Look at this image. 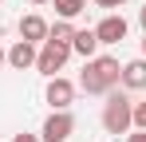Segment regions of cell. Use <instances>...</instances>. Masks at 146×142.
<instances>
[{"label": "cell", "instance_id": "277c9868", "mask_svg": "<svg viewBox=\"0 0 146 142\" xmlns=\"http://www.w3.org/2000/svg\"><path fill=\"white\" fill-rule=\"evenodd\" d=\"M44 99H48L51 111H67V107L75 103V83H71V79H63V75H51Z\"/></svg>", "mask_w": 146, "mask_h": 142}, {"label": "cell", "instance_id": "e0dca14e", "mask_svg": "<svg viewBox=\"0 0 146 142\" xmlns=\"http://www.w3.org/2000/svg\"><path fill=\"white\" fill-rule=\"evenodd\" d=\"M138 24H142V28H146V4H142V12H138Z\"/></svg>", "mask_w": 146, "mask_h": 142}, {"label": "cell", "instance_id": "8992f818", "mask_svg": "<svg viewBox=\"0 0 146 142\" xmlns=\"http://www.w3.org/2000/svg\"><path fill=\"white\" fill-rule=\"evenodd\" d=\"M91 32H95L99 44H122V40H126V20H122L119 12H107V16L99 20V28H91Z\"/></svg>", "mask_w": 146, "mask_h": 142}, {"label": "cell", "instance_id": "ffe728a7", "mask_svg": "<svg viewBox=\"0 0 146 142\" xmlns=\"http://www.w3.org/2000/svg\"><path fill=\"white\" fill-rule=\"evenodd\" d=\"M0 63H4V47H0Z\"/></svg>", "mask_w": 146, "mask_h": 142}, {"label": "cell", "instance_id": "52a82bcc", "mask_svg": "<svg viewBox=\"0 0 146 142\" xmlns=\"http://www.w3.org/2000/svg\"><path fill=\"white\" fill-rule=\"evenodd\" d=\"M4 63H8V67H16V71L36 67V44H28V40H16V44L4 51Z\"/></svg>", "mask_w": 146, "mask_h": 142}, {"label": "cell", "instance_id": "5bb4252c", "mask_svg": "<svg viewBox=\"0 0 146 142\" xmlns=\"http://www.w3.org/2000/svg\"><path fill=\"white\" fill-rule=\"evenodd\" d=\"M99 8H119V4H126V0H95Z\"/></svg>", "mask_w": 146, "mask_h": 142}, {"label": "cell", "instance_id": "ac0fdd59", "mask_svg": "<svg viewBox=\"0 0 146 142\" xmlns=\"http://www.w3.org/2000/svg\"><path fill=\"white\" fill-rule=\"evenodd\" d=\"M142 59H146V40H142Z\"/></svg>", "mask_w": 146, "mask_h": 142}, {"label": "cell", "instance_id": "ba28073f", "mask_svg": "<svg viewBox=\"0 0 146 142\" xmlns=\"http://www.w3.org/2000/svg\"><path fill=\"white\" fill-rule=\"evenodd\" d=\"M119 83L126 87V91H146V59H130V63H122Z\"/></svg>", "mask_w": 146, "mask_h": 142}, {"label": "cell", "instance_id": "4fadbf2b", "mask_svg": "<svg viewBox=\"0 0 146 142\" xmlns=\"http://www.w3.org/2000/svg\"><path fill=\"white\" fill-rule=\"evenodd\" d=\"M130 122H134V130H146V99H142V103H134V111H130Z\"/></svg>", "mask_w": 146, "mask_h": 142}, {"label": "cell", "instance_id": "9a60e30c", "mask_svg": "<svg viewBox=\"0 0 146 142\" xmlns=\"http://www.w3.org/2000/svg\"><path fill=\"white\" fill-rule=\"evenodd\" d=\"M126 142H146V130H134V134H126Z\"/></svg>", "mask_w": 146, "mask_h": 142}, {"label": "cell", "instance_id": "30bf717a", "mask_svg": "<svg viewBox=\"0 0 146 142\" xmlns=\"http://www.w3.org/2000/svg\"><path fill=\"white\" fill-rule=\"evenodd\" d=\"M95 51H99V40H95V32H91V28H83V32H75V36H71V55L95 59Z\"/></svg>", "mask_w": 146, "mask_h": 142}, {"label": "cell", "instance_id": "7c38bea8", "mask_svg": "<svg viewBox=\"0 0 146 142\" xmlns=\"http://www.w3.org/2000/svg\"><path fill=\"white\" fill-rule=\"evenodd\" d=\"M83 8H87V0H55V12H59V20H75Z\"/></svg>", "mask_w": 146, "mask_h": 142}, {"label": "cell", "instance_id": "6da1fadb", "mask_svg": "<svg viewBox=\"0 0 146 142\" xmlns=\"http://www.w3.org/2000/svg\"><path fill=\"white\" fill-rule=\"evenodd\" d=\"M119 75H122V67L115 55H95V59H87V67L79 75V87L87 95H107L119 87Z\"/></svg>", "mask_w": 146, "mask_h": 142}, {"label": "cell", "instance_id": "7a4b0ae2", "mask_svg": "<svg viewBox=\"0 0 146 142\" xmlns=\"http://www.w3.org/2000/svg\"><path fill=\"white\" fill-rule=\"evenodd\" d=\"M130 111H134V103L126 99V91H107V103H103V130L107 134H130L134 130V122H130Z\"/></svg>", "mask_w": 146, "mask_h": 142}, {"label": "cell", "instance_id": "d6986e66", "mask_svg": "<svg viewBox=\"0 0 146 142\" xmlns=\"http://www.w3.org/2000/svg\"><path fill=\"white\" fill-rule=\"evenodd\" d=\"M32 4H48V0H32Z\"/></svg>", "mask_w": 146, "mask_h": 142}, {"label": "cell", "instance_id": "3957f363", "mask_svg": "<svg viewBox=\"0 0 146 142\" xmlns=\"http://www.w3.org/2000/svg\"><path fill=\"white\" fill-rule=\"evenodd\" d=\"M67 59H71V44L44 40V47L36 51V71H40V75H55V71H63Z\"/></svg>", "mask_w": 146, "mask_h": 142}, {"label": "cell", "instance_id": "2e32d148", "mask_svg": "<svg viewBox=\"0 0 146 142\" xmlns=\"http://www.w3.org/2000/svg\"><path fill=\"white\" fill-rule=\"evenodd\" d=\"M12 142H40V138H36V134H16Z\"/></svg>", "mask_w": 146, "mask_h": 142}, {"label": "cell", "instance_id": "9c48e42d", "mask_svg": "<svg viewBox=\"0 0 146 142\" xmlns=\"http://www.w3.org/2000/svg\"><path fill=\"white\" fill-rule=\"evenodd\" d=\"M20 40H28V44H44V40H48V20L36 16V12L24 16V20H20Z\"/></svg>", "mask_w": 146, "mask_h": 142}, {"label": "cell", "instance_id": "5b68a950", "mask_svg": "<svg viewBox=\"0 0 146 142\" xmlns=\"http://www.w3.org/2000/svg\"><path fill=\"white\" fill-rule=\"evenodd\" d=\"M71 130H75L71 111H51L48 122H44V130H40V138H44V142H67V138H71Z\"/></svg>", "mask_w": 146, "mask_h": 142}, {"label": "cell", "instance_id": "8fae6325", "mask_svg": "<svg viewBox=\"0 0 146 142\" xmlns=\"http://www.w3.org/2000/svg\"><path fill=\"white\" fill-rule=\"evenodd\" d=\"M71 36H75L71 20H55V24H48V40H59V44H71Z\"/></svg>", "mask_w": 146, "mask_h": 142}]
</instances>
